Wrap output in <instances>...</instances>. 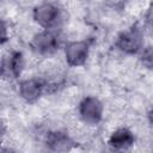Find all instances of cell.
<instances>
[{"label": "cell", "instance_id": "2", "mask_svg": "<svg viewBox=\"0 0 153 153\" xmlns=\"http://www.w3.org/2000/svg\"><path fill=\"white\" fill-rule=\"evenodd\" d=\"M78 111L82 122L86 124H97L103 118L104 106L97 97L87 96L79 103Z\"/></svg>", "mask_w": 153, "mask_h": 153}, {"label": "cell", "instance_id": "5", "mask_svg": "<svg viewBox=\"0 0 153 153\" xmlns=\"http://www.w3.org/2000/svg\"><path fill=\"white\" fill-rule=\"evenodd\" d=\"M88 50H90V45L86 41L69 42L65 48L66 62L72 67H78L84 65L88 56Z\"/></svg>", "mask_w": 153, "mask_h": 153}, {"label": "cell", "instance_id": "3", "mask_svg": "<svg viewBox=\"0 0 153 153\" xmlns=\"http://www.w3.org/2000/svg\"><path fill=\"white\" fill-rule=\"evenodd\" d=\"M142 44H143V36L141 31L136 27H133L122 32L117 37V42H116L117 48L122 53L129 54V55H133L140 51L142 48Z\"/></svg>", "mask_w": 153, "mask_h": 153}, {"label": "cell", "instance_id": "6", "mask_svg": "<svg viewBox=\"0 0 153 153\" xmlns=\"http://www.w3.org/2000/svg\"><path fill=\"white\" fill-rule=\"evenodd\" d=\"M44 90V84L35 78L25 79L19 84V96L26 102H36Z\"/></svg>", "mask_w": 153, "mask_h": 153}, {"label": "cell", "instance_id": "1", "mask_svg": "<svg viewBox=\"0 0 153 153\" xmlns=\"http://www.w3.org/2000/svg\"><path fill=\"white\" fill-rule=\"evenodd\" d=\"M32 16H33V20L39 26L48 30L56 27L62 22L61 10L51 2H43L36 6Z\"/></svg>", "mask_w": 153, "mask_h": 153}, {"label": "cell", "instance_id": "8", "mask_svg": "<svg viewBox=\"0 0 153 153\" xmlns=\"http://www.w3.org/2000/svg\"><path fill=\"white\" fill-rule=\"evenodd\" d=\"M47 146L55 152H65L72 148L73 141L72 139L63 131H50L45 139Z\"/></svg>", "mask_w": 153, "mask_h": 153}, {"label": "cell", "instance_id": "12", "mask_svg": "<svg viewBox=\"0 0 153 153\" xmlns=\"http://www.w3.org/2000/svg\"><path fill=\"white\" fill-rule=\"evenodd\" d=\"M148 121H149V123L153 126V106L151 108V110H149V112H148Z\"/></svg>", "mask_w": 153, "mask_h": 153}, {"label": "cell", "instance_id": "4", "mask_svg": "<svg viewBox=\"0 0 153 153\" xmlns=\"http://www.w3.org/2000/svg\"><path fill=\"white\" fill-rule=\"evenodd\" d=\"M31 47L36 54L50 55L54 51H56L59 47V39H57V36L51 30L44 29L43 31L36 33L32 37Z\"/></svg>", "mask_w": 153, "mask_h": 153}, {"label": "cell", "instance_id": "10", "mask_svg": "<svg viewBox=\"0 0 153 153\" xmlns=\"http://www.w3.org/2000/svg\"><path fill=\"white\" fill-rule=\"evenodd\" d=\"M140 61H141L143 67H146L148 69H153V45L146 48L142 51Z\"/></svg>", "mask_w": 153, "mask_h": 153}, {"label": "cell", "instance_id": "11", "mask_svg": "<svg viewBox=\"0 0 153 153\" xmlns=\"http://www.w3.org/2000/svg\"><path fill=\"white\" fill-rule=\"evenodd\" d=\"M106 1H108V4H109L111 7H114V8H120V7H122V6L126 4L127 0H106Z\"/></svg>", "mask_w": 153, "mask_h": 153}, {"label": "cell", "instance_id": "7", "mask_svg": "<svg viewBox=\"0 0 153 153\" xmlns=\"http://www.w3.org/2000/svg\"><path fill=\"white\" fill-rule=\"evenodd\" d=\"M24 68V59L20 51H13L2 63V74L8 78H17Z\"/></svg>", "mask_w": 153, "mask_h": 153}, {"label": "cell", "instance_id": "9", "mask_svg": "<svg viewBox=\"0 0 153 153\" xmlns=\"http://www.w3.org/2000/svg\"><path fill=\"white\" fill-rule=\"evenodd\" d=\"M133 143H134V135L128 128H118L109 137V145L117 151L127 149Z\"/></svg>", "mask_w": 153, "mask_h": 153}]
</instances>
